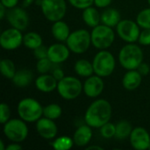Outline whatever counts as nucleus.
Here are the masks:
<instances>
[{
	"mask_svg": "<svg viewBox=\"0 0 150 150\" xmlns=\"http://www.w3.org/2000/svg\"><path fill=\"white\" fill-rule=\"evenodd\" d=\"M11 117V110L7 104L2 103L0 105V123L2 125L5 124Z\"/></svg>",
	"mask_w": 150,
	"mask_h": 150,
	"instance_id": "nucleus-33",
	"label": "nucleus"
},
{
	"mask_svg": "<svg viewBox=\"0 0 150 150\" xmlns=\"http://www.w3.org/2000/svg\"><path fill=\"white\" fill-rule=\"evenodd\" d=\"M40 8L44 17L53 23L62 19L67 11L65 0H41Z\"/></svg>",
	"mask_w": 150,
	"mask_h": 150,
	"instance_id": "nucleus-9",
	"label": "nucleus"
},
{
	"mask_svg": "<svg viewBox=\"0 0 150 150\" xmlns=\"http://www.w3.org/2000/svg\"><path fill=\"white\" fill-rule=\"evenodd\" d=\"M36 130L39 135L45 140L54 139L58 133V127L55 122L44 116L36 121Z\"/></svg>",
	"mask_w": 150,
	"mask_h": 150,
	"instance_id": "nucleus-14",
	"label": "nucleus"
},
{
	"mask_svg": "<svg viewBox=\"0 0 150 150\" xmlns=\"http://www.w3.org/2000/svg\"><path fill=\"white\" fill-rule=\"evenodd\" d=\"M23 44L25 47L34 50L40 46L43 45L42 37L35 32H28L24 35Z\"/></svg>",
	"mask_w": 150,
	"mask_h": 150,
	"instance_id": "nucleus-25",
	"label": "nucleus"
},
{
	"mask_svg": "<svg viewBox=\"0 0 150 150\" xmlns=\"http://www.w3.org/2000/svg\"><path fill=\"white\" fill-rule=\"evenodd\" d=\"M66 44L69 50L76 54L85 53L91 44V33L85 29H78L70 33Z\"/></svg>",
	"mask_w": 150,
	"mask_h": 150,
	"instance_id": "nucleus-6",
	"label": "nucleus"
},
{
	"mask_svg": "<svg viewBox=\"0 0 150 150\" xmlns=\"http://www.w3.org/2000/svg\"><path fill=\"white\" fill-rule=\"evenodd\" d=\"M23 39L24 35L20 30L11 27L2 32L0 35V45L5 50H14L23 44Z\"/></svg>",
	"mask_w": 150,
	"mask_h": 150,
	"instance_id": "nucleus-11",
	"label": "nucleus"
},
{
	"mask_svg": "<svg viewBox=\"0 0 150 150\" xmlns=\"http://www.w3.org/2000/svg\"><path fill=\"white\" fill-rule=\"evenodd\" d=\"M74 69L75 72L82 77H89L94 74L93 64L86 59H80L76 62Z\"/></svg>",
	"mask_w": 150,
	"mask_h": 150,
	"instance_id": "nucleus-24",
	"label": "nucleus"
},
{
	"mask_svg": "<svg viewBox=\"0 0 150 150\" xmlns=\"http://www.w3.org/2000/svg\"><path fill=\"white\" fill-rule=\"evenodd\" d=\"M52 147L56 150H69L74 145L73 138L69 136H60L51 142Z\"/></svg>",
	"mask_w": 150,
	"mask_h": 150,
	"instance_id": "nucleus-29",
	"label": "nucleus"
},
{
	"mask_svg": "<svg viewBox=\"0 0 150 150\" xmlns=\"http://www.w3.org/2000/svg\"><path fill=\"white\" fill-rule=\"evenodd\" d=\"M51 32L54 36V38L59 41H66L70 34V29L68 24L62 19L58 20L54 22L52 27H51Z\"/></svg>",
	"mask_w": 150,
	"mask_h": 150,
	"instance_id": "nucleus-20",
	"label": "nucleus"
},
{
	"mask_svg": "<svg viewBox=\"0 0 150 150\" xmlns=\"http://www.w3.org/2000/svg\"><path fill=\"white\" fill-rule=\"evenodd\" d=\"M3 5H4L7 9H11L13 7H16L18 4V0H1V3Z\"/></svg>",
	"mask_w": 150,
	"mask_h": 150,
	"instance_id": "nucleus-40",
	"label": "nucleus"
},
{
	"mask_svg": "<svg viewBox=\"0 0 150 150\" xmlns=\"http://www.w3.org/2000/svg\"><path fill=\"white\" fill-rule=\"evenodd\" d=\"M33 79V74L30 69H20L18 70L11 79L13 84L18 88H25L27 87Z\"/></svg>",
	"mask_w": 150,
	"mask_h": 150,
	"instance_id": "nucleus-22",
	"label": "nucleus"
},
{
	"mask_svg": "<svg viewBox=\"0 0 150 150\" xmlns=\"http://www.w3.org/2000/svg\"><path fill=\"white\" fill-rule=\"evenodd\" d=\"M94 74L101 76L107 77L111 76L116 66V61L112 54L109 51L100 50L93 58L92 61Z\"/></svg>",
	"mask_w": 150,
	"mask_h": 150,
	"instance_id": "nucleus-4",
	"label": "nucleus"
},
{
	"mask_svg": "<svg viewBox=\"0 0 150 150\" xmlns=\"http://www.w3.org/2000/svg\"><path fill=\"white\" fill-rule=\"evenodd\" d=\"M33 55L35 56V58L37 60L40 59H43V58H47L48 55V48L46 47L45 46L41 45L39 47L35 48L33 50Z\"/></svg>",
	"mask_w": 150,
	"mask_h": 150,
	"instance_id": "nucleus-36",
	"label": "nucleus"
},
{
	"mask_svg": "<svg viewBox=\"0 0 150 150\" xmlns=\"http://www.w3.org/2000/svg\"><path fill=\"white\" fill-rule=\"evenodd\" d=\"M0 70L3 76L7 79H12L16 74V68L14 62L10 59H3L0 62Z\"/></svg>",
	"mask_w": 150,
	"mask_h": 150,
	"instance_id": "nucleus-27",
	"label": "nucleus"
},
{
	"mask_svg": "<svg viewBox=\"0 0 150 150\" xmlns=\"http://www.w3.org/2000/svg\"><path fill=\"white\" fill-rule=\"evenodd\" d=\"M18 117L26 123L36 122L43 115L42 105L33 98H25L21 99L17 106Z\"/></svg>",
	"mask_w": 150,
	"mask_h": 150,
	"instance_id": "nucleus-3",
	"label": "nucleus"
},
{
	"mask_svg": "<svg viewBox=\"0 0 150 150\" xmlns=\"http://www.w3.org/2000/svg\"><path fill=\"white\" fill-rule=\"evenodd\" d=\"M57 84L58 81L54 78V76L47 73L40 74V76H39L35 80L36 88L40 91L45 93L54 91L55 89H57Z\"/></svg>",
	"mask_w": 150,
	"mask_h": 150,
	"instance_id": "nucleus-17",
	"label": "nucleus"
},
{
	"mask_svg": "<svg viewBox=\"0 0 150 150\" xmlns=\"http://www.w3.org/2000/svg\"><path fill=\"white\" fill-rule=\"evenodd\" d=\"M7 8L3 5L2 4H0V18L4 19L6 17V13H7Z\"/></svg>",
	"mask_w": 150,
	"mask_h": 150,
	"instance_id": "nucleus-42",
	"label": "nucleus"
},
{
	"mask_svg": "<svg viewBox=\"0 0 150 150\" xmlns=\"http://www.w3.org/2000/svg\"><path fill=\"white\" fill-rule=\"evenodd\" d=\"M142 76L137 69H130L122 78V85L127 91L136 90L142 83Z\"/></svg>",
	"mask_w": 150,
	"mask_h": 150,
	"instance_id": "nucleus-19",
	"label": "nucleus"
},
{
	"mask_svg": "<svg viewBox=\"0 0 150 150\" xmlns=\"http://www.w3.org/2000/svg\"><path fill=\"white\" fill-rule=\"evenodd\" d=\"M148 3H149V4L150 5V0H148Z\"/></svg>",
	"mask_w": 150,
	"mask_h": 150,
	"instance_id": "nucleus-46",
	"label": "nucleus"
},
{
	"mask_svg": "<svg viewBox=\"0 0 150 150\" xmlns=\"http://www.w3.org/2000/svg\"><path fill=\"white\" fill-rule=\"evenodd\" d=\"M100 134L105 139H112V137H115L116 134V124H112L110 121L102 126L100 128Z\"/></svg>",
	"mask_w": 150,
	"mask_h": 150,
	"instance_id": "nucleus-31",
	"label": "nucleus"
},
{
	"mask_svg": "<svg viewBox=\"0 0 150 150\" xmlns=\"http://www.w3.org/2000/svg\"><path fill=\"white\" fill-rule=\"evenodd\" d=\"M87 150H92V149H98V150H103V148L100 147V146H96V145H91V146H89L86 148Z\"/></svg>",
	"mask_w": 150,
	"mask_h": 150,
	"instance_id": "nucleus-43",
	"label": "nucleus"
},
{
	"mask_svg": "<svg viewBox=\"0 0 150 150\" xmlns=\"http://www.w3.org/2000/svg\"><path fill=\"white\" fill-rule=\"evenodd\" d=\"M62 114V109L58 104H49L43 107V116L50 120H57Z\"/></svg>",
	"mask_w": 150,
	"mask_h": 150,
	"instance_id": "nucleus-28",
	"label": "nucleus"
},
{
	"mask_svg": "<svg viewBox=\"0 0 150 150\" xmlns=\"http://www.w3.org/2000/svg\"><path fill=\"white\" fill-rule=\"evenodd\" d=\"M52 75L54 76V78H55L57 81L62 80V79L65 76H64V72H63V70H62L61 68H59V67H57V68H55V69H53Z\"/></svg>",
	"mask_w": 150,
	"mask_h": 150,
	"instance_id": "nucleus-37",
	"label": "nucleus"
},
{
	"mask_svg": "<svg viewBox=\"0 0 150 150\" xmlns=\"http://www.w3.org/2000/svg\"><path fill=\"white\" fill-rule=\"evenodd\" d=\"M133 131L132 125L127 120H120L116 124V134L115 137L119 140H125L129 138Z\"/></svg>",
	"mask_w": 150,
	"mask_h": 150,
	"instance_id": "nucleus-26",
	"label": "nucleus"
},
{
	"mask_svg": "<svg viewBox=\"0 0 150 150\" xmlns=\"http://www.w3.org/2000/svg\"><path fill=\"white\" fill-rule=\"evenodd\" d=\"M53 64L54 63L50 61L48 57L40 59L36 63V69L40 74H47L51 70Z\"/></svg>",
	"mask_w": 150,
	"mask_h": 150,
	"instance_id": "nucleus-32",
	"label": "nucleus"
},
{
	"mask_svg": "<svg viewBox=\"0 0 150 150\" xmlns=\"http://www.w3.org/2000/svg\"><path fill=\"white\" fill-rule=\"evenodd\" d=\"M138 42L142 46H150V29H143L141 32Z\"/></svg>",
	"mask_w": 150,
	"mask_h": 150,
	"instance_id": "nucleus-35",
	"label": "nucleus"
},
{
	"mask_svg": "<svg viewBox=\"0 0 150 150\" xmlns=\"http://www.w3.org/2000/svg\"><path fill=\"white\" fill-rule=\"evenodd\" d=\"M22 149V146L18 142H12L6 147V150H19Z\"/></svg>",
	"mask_w": 150,
	"mask_h": 150,
	"instance_id": "nucleus-41",
	"label": "nucleus"
},
{
	"mask_svg": "<svg viewBox=\"0 0 150 150\" xmlns=\"http://www.w3.org/2000/svg\"><path fill=\"white\" fill-rule=\"evenodd\" d=\"M58 94L65 100H73L80 96L83 91V84L75 76H64L58 81L57 84Z\"/></svg>",
	"mask_w": 150,
	"mask_h": 150,
	"instance_id": "nucleus-7",
	"label": "nucleus"
},
{
	"mask_svg": "<svg viewBox=\"0 0 150 150\" xmlns=\"http://www.w3.org/2000/svg\"><path fill=\"white\" fill-rule=\"evenodd\" d=\"M137 70L142 74V76H147L150 72V67L148 63L142 62L137 69Z\"/></svg>",
	"mask_w": 150,
	"mask_h": 150,
	"instance_id": "nucleus-38",
	"label": "nucleus"
},
{
	"mask_svg": "<svg viewBox=\"0 0 150 150\" xmlns=\"http://www.w3.org/2000/svg\"><path fill=\"white\" fill-rule=\"evenodd\" d=\"M4 149H6V148H4V142L1 140V141H0V150H4Z\"/></svg>",
	"mask_w": 150,
	"mask_h": 150,
	"instance_id": "nucleus-45",
	"label": "nucleus"
},
{
	"mask_svg": "<svg viewBox=\"0 0 150 150\" xmlns=\"http://www.w3.org/2000/svg\"><path fill=\"white\" fill-rule=\"evenodd\" d=\"M92 127L89 125H83L77 127L73 135L74 144L77 147H85L90 143L92 138Z\"/></svg>",
	"mask_w": 150,
	"mask_h": 150,
	"instance_id": "nucleus-18",
	"label": "nucleus"
},
{
	"mask_svg": "<svg viewBox=\"0 0 150 150\" xmlns=\"http://www.w3.org/2000/svg\"><path fill=\"white\" fill-rule=\"evenodd\" d=\"M105 88V83L101 76L98 75H92L85 80L83 83L84 94L91 98H98L103 92Z\"/></svg>",
	"mask_w": 150,
	"mask_h": 150,
	"instance_id": "nucleus-15",
	"label": "nucleus"
},
{
	"mask_svg": "<svg viewBox=\"0 0 150 150\" xmlns=\"http://www.w3.org/2000/svg\"><path fill=\"white\" fill-rule=\"evenodd\" d=\"M4 134L11 142H22L28 136V127L26 122L19 119L9 120L4 124Z\"/></svg>",
	"mask_w": 150,
	"mask_h": 150,
	"instance_id": "nucleus-8",
	"label": "nucleus"
},
{
	"mask_svg": "<svg viewBox=\"0 0 150 150\" xmlns=\"http://www.w3.org/2000/svg\"><path fill=\"white\" fill-rule=\"evenodd\" d=\"M132 148L136 150L149 149L150 146V135L149 132L142 127L133 128L129 136Z\"/></svg>",
	"mask_w": 150,
	"mask_h": 150,
	"instance_id": "nucleus-13",
	"label": "nucleus"
},
{
	"mask_svg": "<svg viewBox=\"0 0 150 150\" xmlns=\"http://www.w3.org/2000/svg\"><path fill=\"white\" fill-rule=\"evenodd\" d=\"M149 149H150V146H149Z\"/></svg>",
	"mask_w": 150,
	"mask_h": 150,
	"instance_id": "nucleus-47",
	"label": "nucleus"
},
{
	"mask_svg": "<svg viewBox=\"0 0 150 150\" xmlns=\"http://www.w3.org/2000/svg\"><path fill=\"white\" fill-rule=\"evenodd\" d=\"M91 35V44L94 47L99 50L107 49L113 44L115 40V33L112 30V27L104 24H99L93 27Z\"/></svg>",
	"mask_w": 150,
	"mask_h": 150,
	"instance_id": "nucleus-5",
	"label": "nucleus"
},
{
	"mask_svg": "<svg viewBox=\"0 0 150 150\" xmlns=\"http://www.w3.org/2000/svg\"><path fill=\"white\" fill-rule=\"evenodd\" d=\"M69 2L73 7L80 10H84L94 4V0H69Z\"/></svg>",
	"mask_w": 150,
	"mask_h": 150,
	"instance_id": "nucleus-34",
	"label": "nucleus"
},
{
	"mask_svg": "<svg viewBox=\"0 0 150 150\" xmlns=\"http://www.w3.org/2000/svg\"><path fill=\"white\" fill-rule=\"evenodd\" d=\"M5 18L11 27L20 31L25 30L29 25V16L24 8L16 6L8 9Z\"/></svg>",
	"mask_w": 150,
	"mask_h": 150,
	"instance_id": "nucleus-12",
	"label": "nucleus"
},
{
	"mask_svg": "<svg viewBox=\"0 0 150 150\" xmlns=\"http://www.w3.org/2000/svg\"><path fill=\"white\" fill-rule=\"evenodd\" d=\"M140 25L136 21L131 19H121L116 26V32L120 38L127 42L134 43L138 41L141 30Z\"/></svg>",
	"mask_w": 150,
	"mask_h": 150,
	"instance_id": "nucleus-10",
	"label": "nucleus"
},
{
	"mask_svg": "<svg viewBox=\"0 0 150 150\" xmlns=\"http://www.w3.org/2000/svg\"><path fill=\"white\" fill-rule=\"evenodd\" d=\"M33 2H34V0H24V2H23V7H28Z\"/></svg>",
	"mask_w": 150,
	"mask_h": 150,
	"instance_id": "nucleus-44",
	"label": "nucleus"
},
{
	"mask_svg": "<svg viewBox=\"0 0 150 150\" xmlns=\"http://www.w3.org/2000/svg\"><path fill=\"white\" fill-rule=\"evenodd\" d=\"M120 20V12L115 8H108L101 14V23L112 28L116 27Z\"/></svg>",
	"mask_w": 150,
	"mask_h": 150,
	"instance_id": "nucleus-21",
	"label": "nucleus"
},
{
	"mask_svg": "<svg viewBox=\"0 0 150 150\" xmlns=\"http://www.w3.org/2000/svg\"><path fill=\"white\" fill-rule=\"evenodd\" d=\"M112 115V107L111 104L104 98H99L93 101L87 108L84 121L92 128H100L111 120Z\"/></svg>",
	"mask_w": 150,
	"mask_h": 150,
	"instance_id": "nucleus-1",
	"label": "nucleus"
},
{
	"mask_svg": "<svg viewBox=\"0 0 150 150\" xmlns=\"http://www.w3.org/2000/svg\"><path fill=\"white\" fill-rule=\"evenodd\" d=\"M83 20L90 27H95L101 22V14L98 11L92 6L85 8L83 11Z\"/></svg>",
	"mask_w": 150,
	"mask_h": 150,
	"instance_id": "nucleus-23",
	"label": "nucleus"
},
{
	"mask_svg": "<svg viewBox=\"0 0 150 150\" xmlns=\"http://www.w3.org/2000/svg\"><path fill=\"white\" fill-rule=\"evenodd\" d=\"M136 22L142 29H150V8L143 9L138 13Z\"/></svg>",
	"mask_w": 150,
	"mask_h": 150,
	"instance_id": "nucleus-30",
	"label": "nucleus"
},
{
	"mask_svg": "<svg viewBox=\"0 0 150 150\" xmlns=\"http://www.w3.org/2000/svg\"><path fill=\"white\" fill-rule=\"evenodd\" d=\"M70 50L69 47L62 43L52 44L48 47V55L47 57L54 64H60L68 60L70 54Z\"/></svg>",
	"mask_w": 150,
	"mask_h": 150,
	"instance_id": "nucleus-16",
	"label": "nucleus"
},
{
	"mask_svg": "<svg viewBox=\"0 0 150 150\" xmlns=\"http://www.w3.org/2000/svg\"><path fill=\"white\" fill-rule=\"evenodd\" d=\"M119 61L127 70L137 69L143 62V52L140 46L134 43L125 45L119 53Z\"/></svg>",
	"mask_w": 150,
	"mask_h": 150,
	"instance_id": "nucleus-2",
	"label": "nucleus"
},
{
	"mask_svg": "<svg viewBox=\"0 0 150 150\" xmlns=\"http://www.w3.org/2000/svg\"><path fill=\"white\" fill-rule=\"evenodd\" d=\"M112 0H94V4L98 8H106L112 4Z\"/></svg>",
	"mask_w": 150,
	"mask_h": 150,
	"instance_id": "nucleus-39",
	"label": "nucleus"
}]
</instances>
